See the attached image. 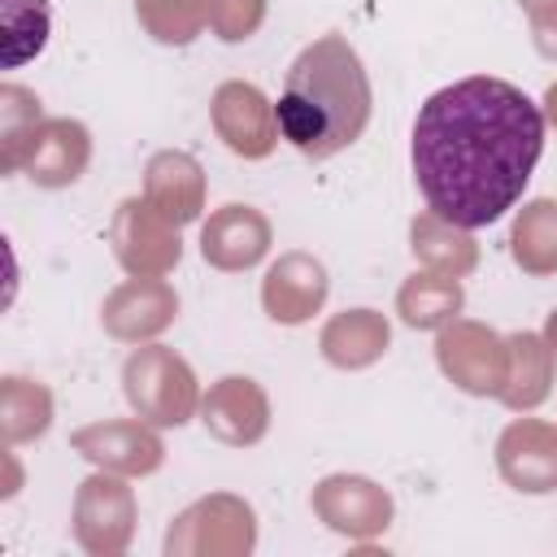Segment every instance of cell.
I'll list each match as a JSON object with an SVG mask.
<instances>
[{
    "label": "cell",
    "mask_w": 557,
    "mask_h": 557,
    "mask_svg": "<svg viewBox=\"0 0 557 557\" xmlns=\"http://www.w3.org/2000/svg\"><path fill=\"white\" fill-rule=\"evenodd\" d=\"M274 122L283 139L313 161L344 152L366 131L370 83H366L357 52L339 35L309 44L292 61L278 104H274Z\"/></svg>",
    "instance_id": "7a4b0ae2"
},
{
    "label": "cell",
    "mask_w": 557,
    "mask_h": 557,
    "mask_svg": "<svg viewBox=\"0 0 557 557\" xmlns=\"http://www.w3.org/2000/svg\"><path fill=\"white\" fill-rule=\"evenodd\" d=\"M544 152L540 104L492 74L440 87L413 117V178L426 209L461 231L505 218Z\"/></svg>",
    "instance_id": "6da1fadb"
}]
</instances>
